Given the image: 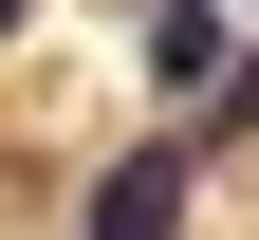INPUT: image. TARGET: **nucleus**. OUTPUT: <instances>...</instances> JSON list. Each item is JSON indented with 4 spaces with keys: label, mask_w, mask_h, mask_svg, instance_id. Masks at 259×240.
<instances>
[{
    "label": "nucleus",
    "mask_w": 259,
    "mask_h": 240,
    "mask_svg": "<svg viewBox=\"0 0 259 240\" xmlns=\"http://www.w3.org/2000/svg\"><path fill=\"white\" fill-rule=\"evenodd\" d=\"M185 203H204V129H148L130 166H93L74 240H185Z\"/></svg>",
    "instance_id": "nucleus-1"
},
{
    "label": "nucleus",
    "mask_w": 259,
    "mask_h": 240,
    "mask_svg": "<svg viewBox=\"0 0 259 240\" xmlns=\"http://www.w3.org/2000/svg\"><path fill=\"white\" fill-rule=\"evenodd\" d=\"M241 56V0H148V92H222Z\"/></svg>",
    "instance_id": "nucleus-2"
},
{
    "label": "nucleus",
    "mask_w": 259,
    "mask_h": 240,
    "mask_svg": "<svg viewBox=\"0 0 259 240\" xmlns=\"http://www.w3.org/2000/svg\"><path fill=\"white\" fill-rule=\"evenodd\" d=\"M19 19H37V0H0V37H19Z\"/></svg>",
    "instance_id": "nucleus-3"
},
{
    "label": "nucleus",
    "mask_w": 259,
    "mask_h": 240,
    "mask_svg": "<svg viewBox=\"0 0 259 240\" xmlns=\"http://www.w3.org/2000/svg\"><path fill=\"white\" fill-rule=\"evenodd\" d=\"M241 19H259V0H241Z\"/></svg>",
    "instance_id": "nucleus-4"
}]
</instances>
